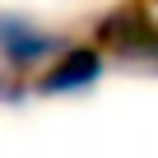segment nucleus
<instances>
[{
  "label": "nucleus",
  "mask_w": 158,
  "mask_h": 158,
  "mask_svg": "<svg viewBox=\"0 0 158 158\" xmlns=\"http://www.w3.org/2000/svg\"><path fill=\"white\" fill-rule=\"evenodd\" d=\"M93 42L121 60H149L158 65V19L144 5H121L93 23Z\"/></svg>",
  "instance_id": "obj_1"
},
{
  "label": "nucleus",
  "mask_w": 158,
  "mask_h": 158,
  "mask_svg": "<svg viewBox=\"0 0 158 158\" xmlns=\"http://www.w3.org/2000/svg\"><path fill=\"white\" fill-rule=\"evenodd\" d=\"M65 42L56 33H47L42 23L23 19V14H0V65L10 74H28L37 65H47Z\"/></svg>",
  "instance_id": "obj_2"
},
{
  "label": "nucleus",
  "mask_w": 158,
  "mask_h": 158,
  "mask_svg": "<svg viewBox=\"0 0 158 158\" xmlns=\"http://www.w3.org/2000/svg\"><path fill=\"white\" fill-rule=\"evenodd\" d=\"M19 98H23V84L14 74H0V102H19Z\"/></svg>",
  "instance_id": "obj_4"
},
{
  "label": "nucleus",
  "mask_w": 158,
  "mask_h": 158,
  "mask_svg": "<svg viewBox=\"0 0 158 158\" xmlns=\"http://www.w3.org/2000/svg\"><path fill=\"white\" fill-rule=\"evenodd\" d=\"M98 79H102V47L98 42L93 47H60L42 65V74L33 79V93H42V98H51V93H84Z\"/></svg>",
  "instance_id": "obj_3"
}]
</instances>
